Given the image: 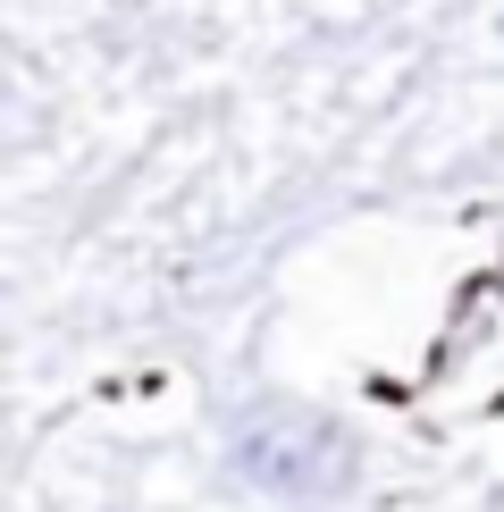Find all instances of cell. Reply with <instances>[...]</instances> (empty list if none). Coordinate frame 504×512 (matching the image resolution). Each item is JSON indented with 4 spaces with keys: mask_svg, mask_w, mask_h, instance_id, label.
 <instances>
[{
    "mask_svg": "<svg viewBox=\"0 0 504 512\" xmlns=\"http://www.w3.org/2000/svg\"><path fill=\"white\" fill-rule=\"evenodd\" d=\"M227 454H236V479L244 487L286 496V504H328V496L353 487V471H362L353 437L336 429V420L303 412V403H261V412H244Z\"/></svg>",
    "mask_w": 504,
    "mask_h": 512,
    "instance_id": "6da1fadb",
    "label": "cell"
},
{
    "mask_svg": "<svg viewBox=\"0 0 504 512\" xmlns=\"http://www.w3.org/2000/svg\"><path fill=\"white\" fill-rule=\"evenodd\" d=\"M496 286H504V269H496Z\"/></svg>",
    "mask_w": 504,
    "mask_h": 512,
    "instance_id": "7a4b0ae2",
    "label": "cell"
}]
</instances>
